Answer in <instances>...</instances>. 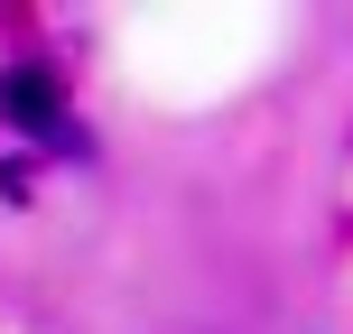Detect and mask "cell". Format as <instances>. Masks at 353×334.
I'll use <instances>...</instances> for the list:
<instances>
[{"label":"cell","mask_w":353,"mask_h":334,"mask_svg":"<svg viewBox=\"0 0 353 334\" xmlns=\"http://www.w3.org/2000/svg\"><path fill=\"white\" fill-rule=\"evenodd\" d=\"M0 112L19 130H56L65 121V93H56V74H0Z\"/></svg>","instance_id":"1"}]
</instances>
